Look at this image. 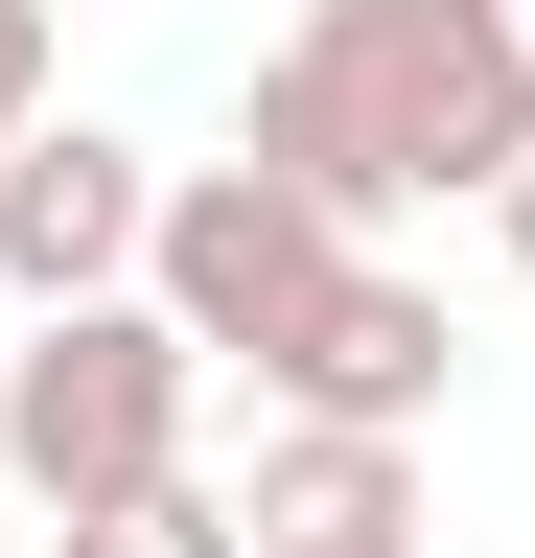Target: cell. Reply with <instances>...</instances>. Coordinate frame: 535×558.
<instances>
[{
  "instance_id": "6",
  "label": "cell",
  "mask_w": 535,
  "mask_h": 558,
  "mask_svg": "<svg viewBox=\"0 0 535 558\" xmlns=\"http://www.w3.org/2000/svg\"><path fill=\"white\" fill-rule=\"evenodd\" d=\"M233 535L256 558H396L420 535V442H396V418H280L256 488H233Z\"/></svg>"
},
{
  "instance_id": "2",
  "label": "cell",
  "mask_w": 535,
  "mask_h": 558,
  "mask_svg": "<svg viewBox=\"0 0 535 558\" xmlns=\"http://www.w3.org/2000/svg\"><path fill=\"white\" fill-rule=\"evenodd\" d=\"M186 396H210V349H186L141 279H94V303H24V349H0V465H24V512L163 488V465H186Z\"/></svg>"
},
{
  "instance_id": "4",
  "label": "cell",
  "mask_w": 535,
  "mask_h": 558,
  "mask_svg": "<svg viewBox=\"0 0 535 558\" xmlns=\"http://www.w3.org/2000/svg\"><path fill=\"white\" fill-rule=\"evenodd\" d=\"M256 396H280V418H396V442H420V418L465 396V326H442V279H396L350 233V256L303 279V326L256 349Z\"/></svg>"
},
{
  "instance_id": "1",
  "label": "cell",
  "mask_w": 535,
  "mask_h": 558,
  "mask_svg": "<svg viewBox=\"0 0 535 558\" xmlns=\"http://www.w3.org/2000/svg\"><path fill=\"white\" fill-rule=\"evenodd\" d=\"M256 163L326 186L373 233V209H489L535 163V0H303L280 47H256Z\"/></svg>"
},
{
  "instance_id": "7",
  "label": "cell",
  "mask_w": 535,
  "mask_h": 558,
  "mask_svg": "<svg viewBox=\"0 0 535 558\" xmlns=\"http://www.w3.org/2000/svg\"><path fill=\"white\" fill-rule=\"evenodd\" d=\"M47 535H71V558H256L233 488H186V465H163V488H94V512H47Z\"/></svg>"
},
{
  "instance_id": "5",
  "label": "cell",
  "mask_w": 535,
  "mask_h": 558,
  "mask_svg": "<svg viewBox=\"0 0 535 558\" xmlns=\"http://www.w3.org/2000/svg\"><path fill=\"white\" fill-rule=\"evenodd\" d=\"M163 233V163L141 140H94V117H24L0 140V303H94V279H141Z\"/></svg>"
},
{
  "instance_id": "11",
  "label": "cell",
  "mask_w": 535,
  "mask_h": 558,
  "mask_svg": "<svg viewBox=\"0 0 535 558\" xmlns=\"http://www.w3.org/2000/svg\"><path fill=\"white\" fill-rule=\"evenodd\" d=\"M396 558H442V535H396Z\"/></svg>"
},
{
  "instance_id": "3",
  "label": "cell",
  "mask_w": 535,
  "mask_h": 558,
  "mask_svg": "<svg viewBox=\"0 0 535 558\" xmlns=\"http://www.w3.org/2000/svg\"><path fill=\"white\" fill-rule=\"evenodd\" d=\"M326 256H350V209H326V186H280V163L233 140V163H163V233H141V303H163L186 349H210V373H256V349L303 326V279H326Z\"/></svg>"
},
{
  "instance_id": "8",
  "label": "cell",
  "mask_w": 535,
  "mask_h": 558,
  "mask_svg": "<svg viewBox=\"0 0 535 558\" xmlns=\"http://www.w3.org/2000/svg\"><path fill=\"white\" fill-rule=\"evenodd\" d=\"M47 117V0H0V140Z\"/></svg>"
},
{
  "instance_id": "9",
  "label": "cell",
  "mask_w": 535,
  "mask_h": 558,
  "mask_svg": "<svg viewBox=\"0 0 535 558\" xmlns=\"http://www.w3.org/2000/svg\"><path fill=\"white\" fill-rule=\"evenodd\" d=\"M489 233H512V279H535V163H512V186H489Z\"/></svg>"
},
{
  "instance_id": "10",
  "label": "cell",
  "mask_w": 535,
  "mask_h": 558,
  "mask_svg": "<svg viewBox=\"0 0 535 558\" xmlns=\"http://www.w3.org/2000/svg\"><path fill=\"white\" fill-rule=\"evenodd\" d=\"M0 349H24V303H0Z\"/></svg>"
}]
</instances>
